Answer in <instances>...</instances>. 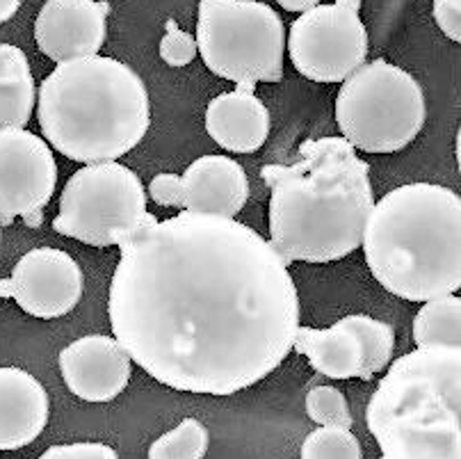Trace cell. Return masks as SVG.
<instances>
[{"mask_svg":"<svg viewBox=\"0 0 461 459\" xmlns=\"http://www.w3.org/2000/svg\"><path fill=\"white\" fill-rule=\"evenodd\" d=\"M447 3H461V0H447Z\"/></svg>","mask_w":461,"mask_h":459,"instance_id":"obj_31","label":"cell"},{"mask_svg":"<svg viewBox=\"0 0 461 459\" xmlns=\"http://www.w3.org/2000/svg\"><path fill=\"white\" fill-rule=\"evenodd\" d=\"M425 94L404 69L375 60L343 80L336 96V122L354 149L395 153L425 126Z\"/></svg>","mask_w":461,"mask_h":459,"instance_id":"obj_7","label":"cell"},{"mask_svg":"<svg viewBox=\"0 0 461 459\" xmlns=\"http://www.w3.org/2000/svg\"><path fill=\"white\" fill-rule=\"evenodd\" d=\"M293 350L304 354L311 366L331 380H349L364 372V347L348 317L329 329L297 327Z\"/></svg>","mask_w":461,"mask_h":459,"instance_id":"obj_17","label":"cell"},{"mask_svg":"<svg viewBox=\"0 0 461 459\" xmlns=\"http://www.w3.org/2000/svg\"><path fill=\"white\" fill-rule=\"evenodd\" d=\"M7 286L10 298L28 316L53 320L78 307L83 298V270L67 252L37 247L14 265Z\"/></svg>","mask_w":461,"mask_h":459,"instance_id":"obj_11","label":"cell"},{"mask_svg":"<svg viewBox=\"0 0 461 459\" xmlns=\"http://www.w3.org/2000/svg\"><path fill=\"white\" fill-rule=\"evenodd\" d=\"M208 441L211 436L202 420L185 418L181 420V426L153 441L149 459H203Z\"/></svg>","mask_w":461,"mask_h":459,"instance_id":"obj_21","label":"cell"},{"mask_svg":"<svg viewBox=\"0 0 461 459\" xmlns=\"http://www.w3.org/2000/svg\"><path fill=\"white\" fill-rule=\"evenodd\" d=\"M249 199L240 162L229 156L196 158L181 176V208L202 216L236 217Z\"/></svg>","mask_w":461,"mask_h":459,"instance_id":"obj_14","label":"cell"},{"mask_svg":"<svg viewBox=\"0 0 461 459\" xmlns=\"http://www.w3.org/2000/svg\"><path fill=\"white\" fill-rule=\"evenodd\" d=\"M10 298V286H7V279H0V299Z\"/></svg>","mask_w":461,"mask_h":459,"instance_id":"obj_30","label":"cell"},{"mask_svg":"<svg viewBox=\"0 0 461 459\" xmlns=\"http://www.w3.org/2000/svg\"><path fill=\"white\" fill-rule=\"evenodd\" d=\"M434 21L455 44L461 41V3L434 0Z\"/></svg>","mask_w":461,"mask_h":459,"instance_id":"obj_27","label":"cell"},{"mask_svg":"<svg viewBox=\"0 0 461 459\" xmlns=\"http://www.w3.org/2000/svg\"><path fill=\"white\" fill-rule=\"evenodd\" d=\"M37 98L46 142L85 165L119 161L142 142L151 124L142 78L104 55L58 64Z\"/></svg>","mask_w":461,"mask_h":459,"instance_id":"obj_4","label":"cell"},{"mask_svg":"<svg viewBox=\"0 0 461 459\" xmlns=\"http://www.w3.org/2000/svg\"><path fill=\"white\" fill-rule=\"evenodd\" d=\"M345 317H348V323L352 325L358 341H361V347H364V372H361V380L370 381L377 372H382L391 363L395 334H393L391 325L364 316V313H354V316Z\"/></svg>","mask_w":461,"mask_h":459,"instance_id":"obj_20","label":"cell"},{"mask_svg":"<svg viewBox=\"0 0 461 459\" xmlns=\"http://www.w3.org/2000/svg\"><path fill=\"white\" fill-rule=\"evenodd\" d=\"M149 195L133 170L119 162H94L71 176L53 229L89 247H117L158 220L147 210Z\"/></svg>","mask_w":461,"mask_h":459,"instance_id":"obj_8","label":"cell"},{"mask_svg":"<svg viewBox=\"0 0 461 459\" xmlns=\"http://www.w3.org/2000/svg\"><path fill=\"white\" fill-rule=\"evenodd\" d=\"M302 459H361V444L343 427H318L302 444Z\"/></svg>","mask_w":461,"mask_h":459,"instance_id":"obj_22","label":"cell"},{"mask_svg":"<svg viewBox=\"0 0 461 459\" xmlns=\"http://www.w3.org/2000/svg\"><path fill=\"white\" fill-rule=\"evenodd\" d=\"M59 371L76 398L85 402H110L128 386L133 359L117 338L92 334L59 352Z\"/></svg>","mask_w":461,"mask_h":459,"instance_id":"obj_13","label":"cell"},{"mask_svg":"<svg viewBox=\"0 0 461 459\" xmlns=\"http://www.w3.org/2000/svg\"><path fill=\"white\" fill-rule=\"evenodd\" d=\"M58 186V162L49 144L25 128H0V225L23 217L30 229L44 222Z\"/></svg>","mask_w":461,"mask_h":459,"instance_id":"obj_10","label":"cell"},{"mask_svg":"<svg viewBox=\"0 0 461 459\" xmlns=\"http://www.w3.org/2000/svg\"><path fill=\"white\" fill-rule=\"evenodd\" d=\"M306 414L315 420L320 427H352V414H349L348 400L343 391L336 386H315L306 393Z\"/></svg>","mask_w":461,"mask_h":459,"instance_id":"obj_23","label":"cell"},{"mask_svg":"<svg viewBox=\"0 0 461 459\" xmlns=\"http://www.w3.org/2000/svg\"><path fill=\"white\" fill-rule=\"evenodd\" d=\"M285 12H306L320 5V0H276Z\"/></svg>","mask_w":461,"mask_h":459,"instance_id":"obj_28","label":"cell"},{"mask_svg":"<svg viewBox=\"0 0 461 459\" xmlns=\"http://www.w3.org/2000/svg\"><path fill=\"white\" fill-rule=\"evenodd\" d=\"M260 176L272 190L270 244L285 265L331 263L361 247L375 195L370 165L345 137L306 140L294 165Z\"/></svg>","mask_w":461,"mask_h":459,"instance_id":"obj_2","label":"cell"},{"mask_svg":"<svg viewBox=\"0 0 461 459\" xmlns=\"http://www.w3.org/2000/svg\"><path fill=\"white\" fill-rule=\"evenodd\" d=\"M196 50L220 78L256 92L284 78L285 28L258 0H199Z\"/></svg>","mask_w":461,"mask_h":459,"instance_id":"obj_6","label":"cell"},{"mask_svg":"<svg viewBox=\"0 0 461 459\" xmlns=\"http://www.w3.org/2000/svg\"><path fill=\"white\" fill-rule=\"evenodd\" d=\"M413 341L418 347L461 350V299L455 293L427 299L413 317Z\"/></svg>","mask_w":461,"mask_h":459,"instance_id":"obj_19","label":"cell"},{"mask_svg":"<svg viewBox=\"0 0 461 459\" xmlns=\"http://www.w3.org/2000/svg\"><path fill=\"white\" fill-rule=\"evenodd\" d=\"M206 131L226 151L254 153L270 135V113L251 89L236 87L208 103Z\"/></svg>","mask_w":461,"mask_h":459,"instance_id":"obj_16","label":"cell"},{"mask_svg":"<svg viewBox=\"0 0 461 459\" xmlns=\"http://www.w3.org/2000/svg\"><path fill=\"white\" fill-rule=\"evenodd\" d=\"M21 0H0V23H7L19 12Z\"/></svg>","mask_w":461,"mask_h":459,"instance_id":"obj_29","label":"cell"},{"mask_svg":"<svg viewBox=\"0 0 461 459\" xmlns=\"http://www.w3.org/2000/svg\"><path fill=\"white\" fill-rule=\"evenodd\" d=\"M110 12L105 0H46L35 21L37 46L58 64L98 55Z\"/></svg>","mask_w":461,"mask_h":459,"instance_id":"obj_12","label":"cell"},{"mask_svg":"<svg viewBox=\"0 0 461 459\" xmlns=\"http://www.w3.org/2000/svg\"><path fill=\"white\" fill-rule=\"evenodd\" d=\"M114 338L160 384L233 396L293 350L300 298L272 244L236 217L187 213L117 244Z\"/></svg>","mask_w":461,"mask_h":459,"instance_id":"obj_1","label":"cell"},{"mask_svg":"<svg viewBox=\"0 0 461 459\" xmlns=\"http://www.w3.org/2000/svg\"><path fill=\"white\" fill-rule=\"evenodd\" d=\"M149 197L162 208H181V176L158 174L149 183Z\"/></svg>","mask_w":461,"mask_h":459,"instance_id":"obj_26","label":"cell"},{"mask_svg":"<svg viewBox=\"0 0 461 459\" xmlns=\"http://www.w3.org/2000/svg\"><path fill=\"white\" fill-rule=\"evenodd\" d=\"M366 423L379 459H461V350L418 347L395 359Z\"/></svg>","mask_w":461,"mask_h":459,"instance_id":"obj_5","label":"cell"},{"mask_svg":"<svg viewBox=\"0 0 461 459\" xmlns=\"http://www.w3.org/2000/svg\"><path fill=\"white\" fill-rule=\"evenodd\" d=\"M364 256L379 284L407 302L461 289V197L437 183H407L375 201Z\"/></svg>","mask_w":461,"mask_h":459,"instance_id":"obj_3","label":"cell"},{"mask_svg":"<svg viewBox=\"0 0 461 459\" xmlns=\"http://www.w3.org/2000/svg\"><path fill=\"white\" fill-rule=\"evenodd\" d=\"M35 110V80L21 49L0 44V128H23Z\"/></svg>","mask_w":461,"mask_h":459,"instance_id":"obj_18","label":"cell"},{"mask_svg":"<svg viewBox=\"0 0 461 459\" xmlns=\"http://www.w3.org/2000/svg\"><path fill=\"white\" fill-rule=\"evenodd\" d=\"M361 0H336L302 12L290 25V62L313 83H343L368 58Z\"/></svg>","mask_w":461,"mask_h":459,"instance_id":"obj_9","label":"cell"},{"mask_svg":"<svg viewBox=\"0 0 461 459\" xmlns=\"http://www.w3.org/2000/svg\"><path fill=\"white\" fill-rule=\"evenodd\" d=\"M196 40L178 28L176 19H167V32L160 40V58L169 67H185L196 58Z\"/></svg>","mask_w":461,"mask_h":459,"instance_id":"obj_24","label":"cell"},{"mask_svg":"<svg viewBox=\"0 0 461 459\" xmlns=\"http://www.w3.org/2000/svg\"><path fill=\"white\" fill-rule=\"evenodd\" d=\"M40 459H119L110 445L96 444V441H83V444H62L46 450Z\"/></svg>","mask_w":461,"mask_h":459,"instance_id":"obj_25","label":"cell"},{"mask_svg":"<svg viewBox=\"0 0 461 459\" xmlns=\"http://www.w3.org/2000/svg\"><path fill=\"white\" fill-rule=\"evenodd\" d=\"M49 393L40 380L16 366H0V450H19L49 423Z\"/></svg>","mask_w":461,"mask_h":459,"instance_id":"obj_15","label":"cell"}]
</instances>
